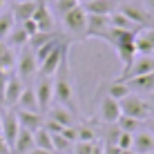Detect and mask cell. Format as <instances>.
<instances>
[{
    "instance_id": "9a60e30c",
    "label": "cell",
    "mask_w": 154,
    "mask_h": 154,
    "mask_svg": "<svg viewBox=\"0 0 154 154\" xmlns=\"http://www.w3.org/2000/svg\"><path fill=\"white\" fill-rule=\"evenodd\" d=\"M109 31V16L87 14V38H105Z\"/></svg>"
},
{
    "instance_id": "ee69618b",
    "label": "cell",
    "mask_w": 154,
    "mask_h": 154,
    "mask_svg": "<svg viewBox=\"0 0 154 154\" xmlns=\"http://www.w3.org/2000/svg\"><path fill=\"white\" fill-rule=\"evenodd\" d=\"M5 7H7V0H0V14L5 11Z\"/></svg>"
},
{
    "instance_id": "b9f144b4",
    "label": "cell",
    "mask_w": 154,
    "mask_h": 154,
    "mask_svg": "<svg viewBox=\"0 0 154 154\" xmlns=\"http://www.w3.org/2000/svg\"><path fill=\"white\" fill-rule=\"evenodd\" d=\"M92 154H103V141H96V143H94Z\"/></svg>"
},
{
    "instance_id": "4fadbf2b",
    "label": "cell",
    "mask_w": 154,
    "mask_h": 154,
    "mask_svg": "<svg viewBox=\"0 0 154 154\" xmlns=\"http://www.w3.org/2000/svg\"><path fill=\"white\" fill-rule=\"evenodd\" d=\"M25 89V83L20 81L18 76H9L7 81V87H5V94H2V103H0V107H16L20 100V94H23Z\"/></svg>"
},
{
    "instance_id": "9c48e42d",
    "label": "cell",
    "mask_w": 154,
    "mask_h": 154,
    "mask_svg": "<svg viewBox=\"0 0 154 154\" xmlns=\"http://www.w3.org/2000/svg\"><path fill=\"white\" fill-rule=\"evenodd\" d=\"M0 119H2V139L7 141L9 147H14L16 136L20 132V123H18V114L14 107H0Z\"/></svg>"
},
{
    "instance_id": "6da1fadb",
    "label": "cell",
    "mask_w": 154,
    "mask_h": 154,
    "mask_svg": "<svg viewBox=\"0 0 154 154\" xmlns=\"http://www.w3.org/2000/svg\"><path fill=\"white\" fill-rule=\"evenodd\" d=\"M134 34L136 31H125V29H116L109 25V31L105 34V42L116 51L119 60L123 63V72L130 69V65L134 63L136 58V47H134ZM121 72V74H123Z\"/></svg>"
},
{
    "instance_id": "f1b7e54d",
    "label": "cell",
    "mask_w": 154,
    "mask_h": 154,
    "mask_svg": "<svg viewBox=\"0 0 154 154\" xmlns=\"http://www.w3.org/2000/svg\"><path fill=\"white\" fill-rule=\"evenodd\" d=\"M34 143H36V147H40V150H49V152H54L51 134L45 130V127H40V130H36V132H34Z\"/></svg>"
},
{
    "instance_id": "8992f818",
    "label": "cell",
    "mask_w": 154,
    "mask_h": 154,
    "mask_svg": "<svg viewBox=\"0 0 154 154\" xmlns=\"http://www.w3.org/2000/svg\"><path fill=\"white\" fill-rule=\"evenodd\" d=\"M119 11L125 14L136 27H154V16L147 11L143 5L134 2V0H123V2H119Z\"/></svg>"
},
{
    "instance_id": "7a4b0ae2",
    "label": "cell",
    "mask_w": 154,
    "mask_h": 154,
    "mask_svg": "<svg viewBox=\"0 0 154 154\" xmlns=\"http://www.w3.org/2000/svg\"><path fill=\"white\" fill-rule=\"evenodd\" d=\"M54 100H56V105L67 107L72 114H78L76 94H74V83H72V74H69V63H67V56L63 58L58 72L54 74Z\"/></svg>"
},
{
    "instance_id": "ac0fdd59",
    "label": "cell",
    "mask_w": 154,
    "mask_h": 154,
    "mask_svg": "<svg viewBox=\"0 0 154 154\" xmlns=\"http://www.w3.org/2000/svg\"><path fill=\"white\" fill-rule=\"evenodd\" d=\"M36 2H38V0H14L11 9H9L11 16H14V23L20 25V23H25V20H29L31 16H34Z\"/></svg>"
},
{
    "instance_id": "ffe728a7",
    "label": "cell",
    "mask_w": 154,
    "mask_h": 154,
    "mask_svg": "<svg viewBox=\"0 0 154 154\" xmlns=\"http://www.w3.org/2000/svg\"><path fill=\"white\" fill-rule=\"evenodd\" d=\"M123 83H127L132 94H150V92H154V72L145 74V76L130 78V81H123Z\"/></svg>"
},
{
    "instance_id": "83f0119b",
    "label": "cell",
    "mask_w": 154,
    "mask_h": 154,
    "mask_svg": "<svg viewBox=\"0 0 154 154\" xmlns=\"http://www.w3.org/2000/svg\"><path fill=\"white\" fill-rule=\"evenodd\" d=\"M60 34H63V31H38L36 36H31V38H29L27 45L31 47V49H38L40 45H45V42H49V40L58 38Z\"/></svg>"
},
{
    "instance_id": "d4e9b609",
    "label": "cell",
    "mask_w": 154,
    "mask_h": 154,
    "mask_svg": "<svg viewBox=\"0 0 154 154\" xmlns=\"http://www.w3.org/2000/svg\"><path fill=\"white\" fill-rule=\"evenodd\" d=\"M109 25L116 27V29H125V31H139V29H141V27H136V25L132 23L125 14H121L119 9H116L114 14H109Z\"/></svg>"
},
{
    "instance_id": "ba28073f",
    "label": "cell",
    "mask_w": 154,
    "mask_h": 154,
    "mask_svg": "<svg viewBox=\"0 0 154 154\" xmlns=\"http://www.w3.org/2000/svg\"><path fill=\"white\" fill-rule=\"evenodd\" d=\"M69 42H72V40L60 42V45H58L56 49L40 63V65H38V76H54V74L58 72V67H60L63 58L69 54Z\"/></svg>"
},
{
    "instance_id": "8fae6325",
    "label": "cell",
    "mask_w": 154,
    "mask_h": 154,
    "mask_svg": "<svg viewBox=\"0 0 154 154\" xmlns=\"http://www.w3.org/2000/svg\"><path fill=\"white\" fill-rule=\"evenodd\" d=\"M98 119L103 121V123H107V125H114L116 121L121 119V105H119V100L112 98L109 94H103V98H100V103H98Z\"/></svg>"
},
{
    "instance_id": "52a82bcc",
    "label": "cell",
    "mask_w": 154,
    "mask_h": 154,
    "mask_svg": "<svg viewBox=\"0 0 154 154\" xmlns=\"http://www.w3.org/2000/svg\"><path fill=\"white\" fill-rule=\"evenodd\" d=\"M34 92H36V100H38V112L45 114L54 103V76H38Z\"/></svg>"
},
{
    "instance_id": "f35d334b",
    "label": "cell",
    "mask_w": 154,
    "mask_h": 154,
    "mask_svg": "<svg viewBox=\"0 0 154 154\" xmlns=\"http://www.w3.org/2000/svg\"><path fill=\"white\" fill-rule=\"evenodd\" d=\"M0 154H11V147L7 145V141L0 136Z\"/></svg>"
},
{
    "instance_id": "d6986e66",
    "label": "cell",
    "mask_w": 154,
    "mask_h": 154,
    "mask_svg": "<svg viewBox=\"0 0 154 154\" xmlns=\"http://www.w3.org/2000/svg\"><path fill=\"white\" fill-rule=\"evenodd\" d=\"M18 114V123L23 130H29V132H36L45 125V116L40 112H25V109H16Z\"/></svg>"
},
{
    "instance_id": "3957f363",
    "label": "cell",
    "mask_w": 154,
    "mask_h": 154,
    "mask_svg": "<svg viewBox=\"0 0 154 154\" xmlns=\"http://www.w3.org/2000/svg\"><path fill=\"white\" fill-rule=\"evenodd\" d=\"M63 34L72 42L87 40V14L83 5H76L67 14H63Z\"/></svg>"
},
{
    "instance_id": "e575fe53",
    "label": "cell",
    "mask_w": 154,
    "mask_h": 154,
    "mask_svg": "<svg viewBox=\"0 0 154 154\" xmlns=\"http://www.w3.org/2000/svg\"><path fill=\"white\" fill-rule=\"evenodd\" d=\"M60 134H63V136H65V139H67V141H69V143H72V145H74V143H76V141H78V132H76V125H72V127H65V130H63V132H60Z\"/></svg>"
},
{
    "instance_id": "277c9868",
    "label": "cell",
    "mask_w": 154,
    "mask_h": 154,
    "mask_svg": "<svg viewBox=\"0 0 154 154\" xmlns=\"http://www.w3.org/2000/svg\"><path fill=\"white\" fill-rule=\"evenodd\" d=\"M121 105V114L123 116H132V119H139L145 123L150 116H154V107L147 98H143L141 94H127L125 98L119 100Z\"/></svg>"
},
{
    "instance_id": "484cf974",
    "label": "cell",
    "mask_w": 154,
    "mask_h": 154,
    "mask_svg": "<svg viewBox=\"0 0 154 154\" xmlns=\"http://www.w3.org/2000/svg\"><path fill=\"white\" fill-rule=\"evenodd\" d=\"M116 127H119L121 132H130V134H134V132H139L141 127H145V123L139 119H132V116H123L121 114V119L116 121Z\"/></svg>"
},
{
    "instance_id": "d590c367",
    "label": "cell",
    "mask_w": 154,
    "mask_h": 154,
    "mask_svg": "<svg viewBox=\"0 0 154 154\" xmlns=\"http://www.w3.org/2000/svg\"><path fill=\"white\" fill-rule=\"evenodd\" d=\"M20 25H23V29L27 31V36H29V38H31V36H36V34H38V25H36L31 18H29V20H25V23H20Z\"/></svg>"
},
{
    "instance_id": "7bdbcfd3",
    "label": "cell",
    "mask_w": 154,
    "mask_h": 154,
    "mask_svg": "<svg viewBox=\"0 0 154 154\" xmlns=\"http://www.w3.org/2000/svg\"><path fill=\"white\" fill-rule=\"evenodd\" d=\"M27 154H54V152H49V150H40V147H34V150H29Z\"/></svg>"
},
{
    "instance_id": "bcb514c9",
    "label": "cell",
    "mask_w": 154,
    "mask_h": 154,
    "mask_svg": "<svg viewBox=\"0 0 154 154\" xmlns=\"http://www.w3.org/2000/svg\"><path fill=\"white\" fill-rule=\"evenodd\" d=\"M0 136H2V119H0Z\"/></svg>"
},
{
    "instance_id": "7dc6e473",
    "label": "cell",
    "mask_w": 154,
    "mask_h": 154,
    "mask_svg": "<svg viewBox=\"0 0 154 154\" xmlns=\"http://www.w3.org/2000/svg\"><path fill=\"white\" fill-rule=\"evenodd\" d=\"M81 2H89V0H81Z\"/></svg>"
},
{
    "instance_id": "d6a6232c",
    "label": "cell",
    "mask_w": 154,
    "mask_h": 154,
    "mask_svg": "<svg viewBox=\"0 0 154 154\" xmlns=\"http://www.w3.org/2000/svg\"><path fill=\"white\" fill-rule=\"evenodd\" d=\"M76 5H81V0H54V7H56V11L58 14H67L69 9H74Z\"/></svg>"
},
{
    "instance_id": "681fc988",
    "label": "cell",
    "mask_w": 154,
    "mask_h": 154,
    "mask_svg": "<svg viewBox=\"0 0 154 154\" xmlns=\"http://www.w3.org/2000/svg\"><path fill=\"white\" fill-rule=\"evenodd\" d=\"M150 154H154V152H150Z\"/></svg>"
},
{
    "instance_id": "2e32d148",
    "label": "cell",
    "mask_w": 154,
    "mask_h": 154,
    "mask_svg": "<svg viewBox=\"0 0 154 154\" xmlns=\"http://www.w3.org/2000/svg\"><path fill=\"white\" fill-rule=\"evenodd\" d=\"M132 152L134 154H150L154 152V134L147 130H139L132 134Z\"/></svg>"
},
{
    "instance_id": "4dcf8cb0",
    "label": "cell",
    "mask_w": 154,
    "mask_h": 154,
    "mask_svg": "<svg viewBox=\"0 0 154 154\" xmlns=\"http://www.w3.org/2000/svg\"><path fill=\"white\" fill-rule=\"evenodd\" d=\"M76 132H78V141H98V132L92 125H78L76 123Z\"/></svg>"
},
{
    "instance_id": "836d02e7",
    "label": "cell",
    "mask_w": 154,
    "mask_h": 154,
    "mask_svg": "<svg viewBox=\"0 0 154 154\" xmlns=\"http://www.w3.org/2000/svg\"><path fill=\"white\" fill-rule=\"evenodd\" d=\"M116 145H119L121 150H132V134H130V132H121Z\"/></svg>"
},
{
    "instance_id": "74e56055",
    "label": "cell",
    "mask_w": 154,
    "mask_h": 154,
    "mask_svg": "<svg viewBox=\"0 0 154 154\" xmlns=\"http://www.w3.org/2000/svg\"><path fill=\"white\" fill-rule=\"evenodd\" d=\"M123 150H121L119 145H109V143H103V154H121Z\"/></svg>"
},
{
    "instance_id": "7402d4cb",
    "label": "cell",
    "mask_w": 154,
    "mask_h": 154,
    "mask_svg": "<svg viewBox=\"0 0 154 154\" xmlns=\"http://www.w3.org/2000/svg\"><path fill=\"white\" fill-rule=\"evenodd\" d=\"M34 147H36V143H34V132L23 130V127H20V132H18V136H16V143H14L11 152H14V154H27L29 150H34Z\"/></svg>"
},
{
    "instance_id": "5bb4252c",
    "label": "cell",
    "mask_w": 154,
    "mask_h": 154,
    "mask_svg": "<svg viewBox=\"0 0 154 154\" xmlns=\"http://www.w3.org/2000/svg\"><path fill=\"white\" fill-rule=\"evenodd\" d=\"M121 0H89V2H81L85 14H92V16H109L119 9Z\"/></svg>"
},
{
    "instance_id": "c3c4849f",
    "label": "cell",
    "mask_w": 154,
    "mask_h": 154,
    "mask_svg": "<svg viewBox=\"0 0 154 154\" xmlns=\"http://www.w3.org/2000/svg\"><path fill=\"white\" fill-rule=\"evenodd\" d=\"M152 56H154V51H152Z\"/></svg>"
},
{
    "instance_id": "cb8c5ba5",
    "label": "cell",
    "mask_w": 154,
    "mask_h": 154,
    "mask_svg": "<svg viewBox=\"0 0 154 154\" xmlns=\"http://www.w3.org/2000/svg\"><path fill=\"white\" fill-rule=\"evenodd\" d=\"M27 42H29V36H27V31L23 29V25H14V29L9 31V36H7V45L11 47V49H23Z\"/></svg>"
},
{
    "instance_id": "ab89813d",
    "label": "cell",
    "mask_w": 154,
    "mask_h": 154,
    "mask_svg": "<svg viewBox=\"0 0 154 154\" xmlns=\"http://www.w3.org/2000/svg\"><path fill=\"white\" fill-rule=\"evenodd\" d=\"M141 5H143V7H145L152 16H154V0H141Z\"/></svg>"
},
{
    "instance_id": "60d3db41",
    "label": "cell",
    "mask_w": 154,
    "mask_h": 154,
    "mask_svg": "<svg viewBox=\"0 0 154 154\" xmlns=\"http://www.w3.org/2000/svg\"><path fill=\"white\" fill-rule=\"evenodd\" d=\"M145 130L150 132V134H154V116H150V119L145 121Z\"/></svg>"
},
{
    "instance_id": "f6af8a7d",
    "label": "cell",
    "mask_w": 154,
    "mask_h": 154,
    "mask_svg": "<svg viewBox=\"0 0 154 154\" xmlns=\"http://www.w3.org/2000/svg\"><path fill=\"white\" fill-rule=\"evenodd\" d=\"M121 154H134V152H132V150H123V152H121Z\"/></svg>"
},
{
    "instance_id": "5b68a950",
    "label": "cell",
    "mask_w": 154,
    "mask_h": 154,
    "mask_svg": "<svg viewBox=\"0 0 154 154\" xmlns=\"http://www.w3.org/2000/svg\"><path fill=\"white\" fill-rule=\"evenodd\" d=\"M16 76L27 85L34 76H38V60L34 56V49L29 45H25L20 49V54L16 56Z\"/></svg>"
},
{
    "instance_id": "8d00e7d4",
    "label": "cell",
    "mask_w": 154,
    "mask_h": 154,
    "mask_svg": "<svg viewBox=\"0 0 154 154\" xmlns=\"http://www.w3.org/2000/svg\"><path fill=\"white\" fill-rule=\"evenodd\" d=\"M9 76H11L9 72L0 69V103H2V94H5V87H7V81H9Z\"/></svg>"
},
{
    "instance_id": "7c38bea8",
    "label": "cell",
    "mask_w": 154,
    "mask_h": 154,
    "mask_svg": "<svg viewBox=\"0 0 154 154\" xmlns=\"http://www.w3.org/2000/svg\"><path fill=\"white\" fill-rule=\"evenodd\" d=\"M31 20L38 25V31H58L56 23H54V16H51V11H49V7H47L45 0H38V2H36V9H34Z\"/></svg>"
},
{
    "instance_id": "4316f807",
    "label": "cell",
    "mask_w": 154,
    "mask_h": 154,
    "mask_svg": "<svg viewBox=\"0 0 154 154\" xmlns=\"http://www.w3.org/2000/svg\"><path fill=\"white\" fill-rule=\"evenodd\" d=\"M105 94H109L112 98L121 100V98H125L127 94H132V92H130V87H127V83L119 81V78H114L112 83H107V92H105Z\"/></svg>"
},
{
    "instance_id": "30bf717a",
    "label": "cell",
    "mask_w": 154,
    "mask_h": 154,
    "mask_svg": "<svg viewBox=\"0 0 154 154\" xmlns=\"http://www.w3.org/2000/svg\"><path fill=\"white\" fill-rule=\"evenodd\" d=\"M152 72H154V56L152 54H136L134 63L130 65V69L121 74L119 81H130V78L145 76V74H152Z\"/></svg>"
},
{
    "instance_id": "e0dca14e",
    "label": "cell",
    "mask_w": 154,
    "mask_h": 154,
    "mask_svg": "<svg viewBox=\"0 0 154 154\" xmlns=\"http://www.w3.org/2000/svg\"><path fill=\"white\" fill-rule=\"evenodd\" d=\"M136 54H152L154 51V27H141L134 34Z\"/></svg>"
},
{
    "instance_id": "1f68e13d",
    "label": "cell",
    "mask_w": 154,
    "mask_h": 154,
    "mask_svg": "<svg viewBox=\"0 0 154 154\" xmlns=\"http://www.w3.org/2000/svg\"><path fill=\"white\" fill-rule=\"evenodd\" d=\"M96 141H76L72 145V154H92Z\"/></svg>"
},
{
    "instance_id": "f546056e",
    "label": "cell",
    "mask_w": 154,
    "mask_h": 154,
    "mask_svg": "<svg viewBox=\"0 0 154 154\" xmlns=\"http://www.w3.org/2000/svg\"><path fill=\"white\" fill-rule=\"evenodd\" d=\"M14 16L11 11H2L0 14V40H7V36H9V31L14 29Z\"/></svg>"
},
{
    "instance_id": "603a6c76",
    "label": "cell",
    "mask_w": 154,
    "mask_h": 154,
    "mask_svg": "<svg viewBox=\"0 0 154 154\" xmlns=\"http://www.w3.org/2000/svg\"><path fill=\"white\" fill-rule=\"evenodd\" d=\"M18 109H25V112H38V100H36V92L34 87H29V85H25L23 94H20V100L18 105H16Z\"/></svg>"
},
{
    "instance_id": "44dd1931",
    "label": "cell",
    "mask_w": 154,
    "mask_h": 154,
    "mask_svg": "<svg viewBox=\"0 0 154 154\" xmlns=\"http://www.w3.org/2000/svg\"><path fill=\"white\" fill-rule=\"evenodd\" d=\"M47 112H49V116H47V119H51V121H56V123H60L63 127L76 125V114H72L69 109L63 107V105H54V107H49Z\"/></svg>"
}]
</instances>
